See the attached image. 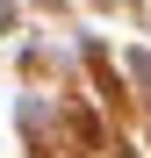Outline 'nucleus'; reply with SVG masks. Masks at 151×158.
<instances>
[]
</instances>
